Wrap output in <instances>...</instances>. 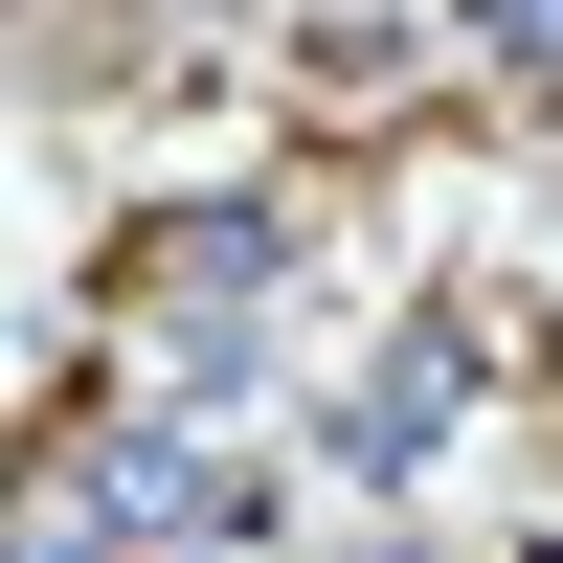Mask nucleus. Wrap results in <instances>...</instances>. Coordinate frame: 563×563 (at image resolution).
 <instances>
[{"label": "nucleus", "mask_w": 563, "mask_h": 563, "mask_svg": "<svg viewBox=\"0 0 563 563\" xmlns=\"http://www.w3.org/2000/svg\"><path fill=\"white\" fill-rule=\"evenodd\" d=\"M474 384H496V339H474V316H406V339L339 384V429H316V451H339V496H429V451L474 429Z\"/></svg>", "instance_id": "1"}, {"label": "nucleus", "mask_w": 563, "mask_h": 563, "mask_svg": "<svg viewBox=\"0 0 563 563\" xmlns=\"http://www.w3.org/2000/svg\"><path fill=\"white\" fill-rule=\"evenodd\" d=\"M294 271V203H135V249H113V316L135 339H249V294Z\"/></svg>", "instance_id": "2"}, {"label": "nucleus", "mask_w": 563, "mask_h": 563, "mask_svg": "<svg viewBox=\"0 0 563 563\" xmlns=\"http://www.w3.org/2000/svg\"><path fill=\"white\" fill-rule=\"evenodd\" d=\"M113 541H135V519H113L90 474H45V496H23V563H113Z\"/></svg>", "instance_id": "3"}, {"label": "nucleus", "mask_w": 563, "mask_h": 563, "mask_svg": "<svg viewBox=\"0 0 563 563\" xmlns=\"http://www.w3.org/2000/svg\"><path fill=\"white\" fill-rule=\"evenodd\" d=\"M474 45H496L519 90H563V0H474Z\"/></svg>", "instance_id": "4"}]
</instances>
